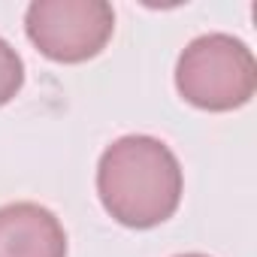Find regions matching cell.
Instances as JSON below:
<instances>
[{
	"label": "cell",
	"mask_w": 257,
	"mask_h": 257,
	"mask_svg": "<svg viewBox=\"0 0 257 257\" xmlns=\"http://www.w3.org/2000/svg\"><path fill=\"white\" fill-rule=\"evenodd\" d=\"M176 257H209V254H176Z\"/></svg>",
	"instance_id": "8992f818"
},
{
	"label": "cell",
	"mask_w": 257,
	"mask_h": 257,
	"mask_svg": "<svg viewBox=\"0 0 257 257\" xmlns=\"http://www.w3.org/2000/svg\"><path fill=\"white\" fill-rule=\"evenodd\" d=\"M185 176L176 152L146 134L121 137L100 155L97 194L103 209L124 227L149 230L173 218Z\"/></svg>",
	"instance_id": "6da1fadb"
},
{
	"label": "cell",
	"mask_w": 257,
	"mask_h": 257,
	"mask_svg": "<svg viewBox=\"0 0 257 257\" xmlns=\"http://www.w3.org/2000/svg\"><path fill=\"white\" fill-rule=\"evenodd\" d=\"M0 257H67V230L40 203L0 206Z\"/></svg>",
	"instance_id": "277c9868"
},
{
	"label": "cell",
	"mask_w": 257,
	"mask_h": 257,
	"mask_svg": "<svg viewBox=\"0 0 257 257\" xmlns=\"http://www.w3.org/2000/svg\"><path fill=\"white\" fill-rule=\"evenodd\" d=\"M176 88L197 109L230 112L254 97L257 61L242 40L230 34H203L182 49Z\"/></svg>",
	"instance_id": "7a4b0ae2"
},
{
	"label": "cell",
	"mask_w": 257,
	"mask_h": 257,
	"mask_svg": "<svg viewBox=\"0 0 257 257\" xmlns=\"http://www.w3.org/2000/svg\"><path fill=\"white\" fill-rule=\"evenodd\" d=\"M28 40L58 64H82L103 52L115 31L106 0H34L25 13Z\"/></svg>",
	"instance_id": "3957f363"
},
{
	"label": "cell",
	"mask_w": 257,
	"mask_h": 257,
	"mask_svg": "<svg viewBox=\"0 0 257 257\" xmlns=\"http://www.w3.org/2000/svg\"><path fill=\"white\" fill-rule=\"evenodd\" d=\"M25 85V64L22 55L0 37V106H7Z\"/></svg>",
	"instance_id": "5b68a950"
}]
</instances>
